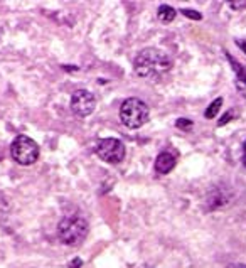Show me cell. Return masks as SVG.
<instances>
[{
	"label": "cell",
	"mask_w": 246,
	"mask_h": 268,
	"mask_svg": "<svg viewBox=\"0 0 246 268\" xmlns=\"http://www.w3.org/2000/svg\"><path fill=\"white\" fill-rule=\"evenodd\" d=\"M88 235V223L83 218L73 216V218H64L61 219L58 224V236L64 244H78L81 243Z\"/></svg>",
	"instance_id": "obj_3"
},
{
	"label": "cell",
	"mask_w": 246,
	"mask_h": 268,
	"mask_svg": "<svg viewBox=\"0 0 246 268\" xmlns=\"http://www.w3.org/2000/svg\"><path fill=\"white\" fill-rule=\"evenodd\" d=\"M230 7L233 10H243V9H246V2H231Z\"/></svg>",
	"instance_id": "obj_16"
},
{
	"label": "cell",
	"mask_w": 246,
	"mask_h": 268,
	"mask_svg": "<svg viewBox=\"0 0 246 268\" xmlns=\"http://www.w3.org/2000/svg\"><path fill=\"white\" fill-rule=\"evenodd\" d=\"M175 127L181 128V130H189V128L192 127V121L189 120V118H179V120L175 121Z\"/></svg>",
	"instance_id": "obj_13"
},
{
	"label": "cell",
	"mask_w": 246,
	"mask_h": 268,
	"mask_svg": "<svg viewBox=\"0 0 246 268\" xmlns=\"http://www.w3.org/2000/svg\"><path fill=\"white\" fill-rule=\"evenodd\" d=\"M226 59L230 61V64L233 66V71L236 73V76H238V79L239 81H246V71L243 69V66L239 64L236 59H234L233 56H230V52H226Z\"/></svg>",
	"instance_id": "obj_11"
},
{
	"label": "cell",
	"mask_w": 246,
	"mask_h": 268,
	"mask_svg": "<svg viewBox=\"0 0 246 268\" xmlns=\"http://www.w3.org/2000/svg\"><path fill=\"white\" fill-rule=\"evenodd\" d=\"M10 154L12 159L20 166H32L39 159V147L32 138L26 135H19L14 138L10 145Z\"/></svg>",
	"instance_id": "obj_4"
},
{
	"label": "cell",
	"mask_w": 246,
	"mask_h": 268,
	"mask_svg": "<svg viewBox=\"0 0 246 268\" xmlns=\"http://www.w3.org/2000/svg\"><path fill=\"white\" fill-rule=\"evenodd\" d=\"M206 204H208V206H206V209H208V211H213V209H217V208L228 204V197L222 196L219 191H214V192H211V194L208 196V199H206Z\"/></svg>",
	"instance_id": "obj_8"
},
{
	"label": "cell",
	"mask_w": 246,
	"mask_h": 268,
	"mask_svg": "<svg viewBox=\"0 0 246 268\" xmlns=\"http://www.w3.org/2000/svg\"><path fill=\"white\" fill-rule=\"evenodd\" d=\"M226 268H246V265H243V263H234V265H230V266H226Z\"/></svg>",
	"instance_id": "obj_20"
},
{
	"label": "cell",
	"mask_w": 246,
	"mask_h": 268,
	"mask_svg": "<svg viewBox=\"0 0 246 268\" xmlns=\"http://www.w3.org/2000/svg\"><path fill=\"white\" fill-rule=\"evenodd\" d=\"M81 265H83V261L79 260V258H74L71 263H70V268H81Z\"/></svg>",
	"instance_id": "obj_18"
},
{
	"label": "cell",
	"mask_w": 246,
	"mask_h": 268,
	"mask_svg": "<svg viewBox=\"0 0 246 268\" xmlns=\"http://www.w3.org/2000/svg\"><path fill=\"white\" fill-rule=\"evenodd\" d=\"M170 68H172V59L164 51L155 48L142 49L133 61L135 74L145 79H159Z\"/></svg>",
	"instance_id": "obj_1"
},
{
	"label": "cell",
	"mask_w": 246,
	"mask_h": 268,
	"mask_svg": "<svg viewBox=\"0 0 246 268\" xmlns=\"http://www.w3.org/2000/svg\"><path fill=\"white\" fill-rule=\"evenodd\" d=\"M182 15L187 17V19H191V20H201L203 19V15L197 12V10H192V9H182L181 10Z\"/></svg>",
	"instance_id": "obj_12"
},
{
	"label": "cell",
	"mask_w": 246,
	"mask_h": 268,
	"mask_svg": "<svg viewBox=\"0 0 246 268\" xmlns=\"http://www.w3.org/2000/svg\"><path fill=\"white\" fill-rule=\"evenodd\" d=\"M96 107V100L93 96V93L88 90H78L73 93L71 96V110L76 116H90L91 113L95 112Z\"/></svg>",
	"instance_id": "obj_6"
},
{
	"label": "cell",
	"mask_w": 246,
	"mask_h": 268,
	"mask_svg": "<svg viewBox=\"0 0 246 268\" xmlns=\"http://www.w3.org/2000/svg\"><path fill=\"white\" fill-rule=\"evenodd\" d=\"M96 155L106 164H120L125 159V145L118 138H103L96 145Z\"/></svg>",
	"instance_id": "obj_5"
},
{
	"label": "cell",
	"mask_w": 246,
	"mask_h": 268,
	"mask_svg": "<svg viewBox=\"0 0 246 268\" xmlns=\"http://www.w3.org/2000/svg\"><path fill=\"white\" fill-rule=\"evenodd\" d=\"M233 116H234V112H228V113H225V115L221 116V120L217 121V125H219V127L226 125L228 121H231V120H233Z\"/></svg>",
	"instance_id": "obj_14"
},
{
	"label": "cell",
	"mask_w": 246,
	"mask_h": 268,
	"mask_svg": "<svg viewBox=\"0 0 246 268\" xmlns=\"http://www.w3.org/2000/svg\"><path fill=\"white\" fill-rule=\"evenodd\" d=\"M175 157L170 154V152H162L157 155L155 159V172L157 174H169L172 169L175 167Z\"/></svg>",
	"instance_id": "obj_7"
},
{
	"label": "cell",
	"mask_w": 246,
	"mask_h": 268,
	"mask_svg": "<svg viewBox=\"0 0 246 268\" xmlns=\"http://www.w3.org/2000/svg\"><path fill=\"white\" fill-rule=\"evenodd\" d=\"M221 107H222V98H216V100H214L213 103H211L208 108H206L204 116H206V118H208V120L216 118V115L219 113Z\"/></svg>",
	"instance_id": "obj_10"
},
{
	"label": "cell",
	"mask_w": 246,
	"mask_h": 268,
	"mask_svg": "<svg viewBox=\"0 0 246 268\" xmlns=\"http://www.w3.org/2000/svg\"><path fill=\"white\" fill-rule=\"evenodd\" d=\"M236 46L246 54V39H243V40L241 39H236Z\"/></svg>",
	"instance_id": "obj_17"
},
{
	"label": "cell",
	"mask_w": 246,
	"mask_h": 268,
	"mask_svg": "<svg viewBox=\"0 0 246 268\" xmlns=\"http://www.w3.org/2000/svg\"><path fill=\"white\" fill-rule=\"evenodd\" d=\"M148 115H150V110H148L147 103L139 100V98H128L120 107V120L131 130L144 127L148 121Z\"/></svg>",
	"instance_id": "obj_2"
},
{
	"label": "cell",
	"mask_w": 246,
	"mask_h": 268,
	"mask_svg": "<svg viewBox=\"0 0 246 268\" xmlns=\"http://www.w3.org/2000/svg\"><path fill=\"white\" fill-rule=\"evenodd\" d=\"M2 34H4V32H2V27H0V39H2Z\"/></svg>",
	"instance_id": "obj_21"
},
{
	"label": "cell",
	"mask_w": 246,
	"mask_h": 268,
	"mask_svg": "<svg viewBox=\"0 0 246 268\" xmlns=\"http://www.w3.org/2000/svg\"><path fill=\"white\" fill-rule=\"evenodd\" d=\"M175 9H172L170 5H160L159 7V12H157V17L165 24H169V22H172L175 19Z\"/></svg>",
	"instance_id": "obj_9"
},
{
	"label": "cell",
	"mask_w": 246,
	"mask_h": 268,
	"mask_svg": "<svg viewBox=\"0 0 246 268\" xmlns=\"http://www.w3.org/2000/svg\"><path fill=\"white\" fill-rule=\"evenodd\" d=\"M243 164L246 166V140L243 143Z\"/></svg>",
	"instance_id": "obj_19"
},
{
	"label": "cell",
	"mask_w": 246,
	"mask_h": 268,
	"mask_svg": "<svg viewBox=\"0 0 246 268\" xmlns=\"http://www.w3.org/2000/svg\"><path fill=\"white\" fill-rule=\"evenodd\" d=\"M236 88H238V91L241 93V95L246 98V81H239V79H236Z\"/></svg>",
	"instance_id": "obj_15"
}]
</instances>
